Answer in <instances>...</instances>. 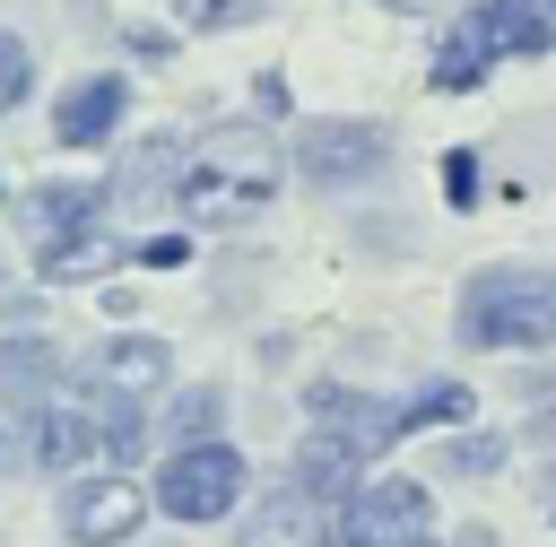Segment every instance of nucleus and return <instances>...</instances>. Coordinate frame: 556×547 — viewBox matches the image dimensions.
Returning a JSON list of instances; mask_svg holds the SVG:
<instances>
[{
  "label": "nucleus",
  "mask_w": 556,
  "mask_h": 547,
  "mask_svg": "<svg viewBox=\"0 0 556 547\" xmlns=\"http://www.w3.org/2000/svg\"><path fill=\"white\" fill-rule=\"evenodd\" d=\"M391 165V130L382 122H304L295 130V174L313 191H356Z\"/></svg>",
  "instance_id": "4"
},
{
  "label": "nucleus",
  "mask_w": 556,
  "mask_h": 547,
  "mask_svg": "<svg viewBox=\"0 0 556 547\" xmlns=\"http://www.w3.org/2000/svg\"><path fill=\"white\" fill-rule=\"evenodd\" d=\"M460 339L469 347H547L556 339V269L495 260L460 287Z\"/></svg>",
  "instance_id": "2"
},
{
  "label": "nucleus",
  "mask_w": 556,
  "mask_h": 547,
  "mask_svg": "<svg viewBox=\"0 0 556 547\" xmlns=\"http://www.w3.org/2000/svg\"><path fill=\"white\" fill-rule=\"evenodd\" d=\"M469 417V391L460 382H426L408 408H400V434H417V425H460Z\"/></svg>",
  "instance_id": "19"
},
{
  "label": "nucleus",
  "mask_w": 556,
  "mask_h": 547,
  "mask_svg": "<svg viewBox=\"0 0 556 547\" xmlns=\"http://www.w3.org/2000/svg\"><path fill=\"white\" fill-rule=\"evenodd\" d=\"M122 104H130V87H122V78H78V87L61 96V113H52V130H61L70 148H96V139H113V122H122Z\"/></svg>",
  "instance_id": "9"
},
{
  "label": "nucleus",
  "mask_w": 556,
  "mask_h": 547,
  "mask_svg": "<svg viewBox=\"0 0 556 547\" xmlns=\"http://www.w3.org/2000/svg\"><path fill=\"white\" fill-rule=\"evenodd\" d=\"M139 260H148V269H182V234H156V243H139Z\"/></svg>",
  "instance_id": "26"
},
{
  "label": "nucleus",
  "mask_w": 556,
  "mask_h": 547,
  "mask_svg": "<svg viewBox=\"0 0 556 547\" xmlns=\"http://www.w3.org/2000/svg\"><path fill=\"white\" fill-rule=\"evenodd\" d=\"M278 191V156L252 130H208L191 165H174V200L191 226H243L252 208H269Z\"/></svg>",
  "instance_id": "1"
},
{
  "label": "nucleus",
  "mask_w": 556,
  "mask_h": 547,
  "mask_svg": "<svg viewBox=\"0 0 556 547\" xmlns=\"http://www.w3.org/2000/svg\"><path fill=\"white\" fill-rule=\"evenodd\" d=\"M26 87H35V52H26L17 35H0V113H17Z\"/></svg>",
  "instance_id": "23"
},
{
  "label": "nucleus",
  "mask_w": 556,
  "mask_h": 547,
  "mask_svg": "<svg viewBox=\"0 0 556 547\" xmlns=\"http://www.w3.org/2000/svg\"><path fill=\"white\" fill-rule=\"evenodd\" d=\"M148 521V495L113 469V478H78L70 495H61V530L78 538V547H122L130 530Z\"/></svg>",
  "instance_id": "6"
},
{
  "label": "nucleus",
  "mask_w": 556,
  "mask_h": 547,
  "mask_svg": "<svg viewBox=\"0 0 556 547\" xmlns=\"http://www.w3.org/2000/svg\"><path fill=\"white\" fill-rule=\"evenodd\" d=\"M0 200H9V182H0Z\"/></svg>",
  "instance_id": "30"
},
{
  "label": "nucleus",
  "mask_w": 556,
  "mask_h": 547,
  "mask_svg": "<svg viewBox=\"0 0 556 547\" xmlns=\"http://www.w3.org/2000/svg\"><path fill=\"white\" fill-rule=\"evenodd\" d=\"M96 373H104V391H122V399H139V391H156L165 373H174V347L165 339H113L104 356H96Z\"/></svg>",
  "instance_id": "12"
},
{
  "label": "nucleus",
  "mask_w": 556,
  "mask_h": 547,
  "mask_svg": "<svg viewBox=\"0 0 556 547\" xmlns=\"http://www.w3.org/2000/svg\"><path fill=\"white\" fill-rule=\"evenodd\" d=\"M313 425H321L330 443H348L356 460L382 451V443H400V408L374 399V391H348V382H313Z\"/></svg>",
  "instance_id": "7"
},
{
  "label": "nucleus",
  "mask_w": 556,
  "mask_h": 547,
  "mask_svg": "<svg viewBox=\"0 0 556 547\" xmlns=\"http://www.w3.org/2000/svg\"><path fill=\"white\" fill-rule=\"evenodd\" d=\"M78 451H96V434H87V408L35 399V408H26V460H35V469H70Z\"/></svg>",
  "instance_id": "10"
},
{
  "label": "nucleus",
  "mask_w": 556,
  "mask_h": 547,
  "mask_svg": "<svg viewBox=\"0 0 556 547\" xmlns=\"http://www.w3.org/2000/svg\"><path fill=\"white\" fill-rule=\"evenodd\" d=\"M304 504H313V495H304V486H287L278 504H261V512H252V530H243L235 547H321V521H313Z\"/></svg>",
  "instance_id": "14"
},
{
  "label": "nucleus",
  "mask_w": 556,
  "mask_h": 547,
  "mask_svg": "<svg viewBox=\"0 0 556 547\" xmlns=\"http://www.w3.org/2000/svg\"><path fill=\"white\" fill-rule=\"evenodd\" d=\"M87 434H96V451L122 469V460H139V443H148V425H139V408L122 399V391H104L96 408H87Z\"/></svg>",
  "instance_id": "15"
},
{
  "label": "nucleus",
  "mask_w": 556,
  "mask_h": 547,
  "mask_svg": "<svg viewBox=\"0 0 556 547\" xmlns=\"http://www.w3.org/2000/svg\"><path fill=\"white\" fill-rule=\"evenodd\" d=\"M478 78H486V52H478V35H469V26H460V35H443V52H434V87H443V96H469Z\"/></svg>",
  "instance_id": "18"
},
{
  "label": "nucleus",
  "mask_w": 556,
  "mask_h": 547,
  "mask_svg": "<svg viewBox=\"0 0 556 547\" xmlns=\"http://www.w3.org/2000/svg\"><path fill=\"white\" fill-rule=\"evenodd\" d=\"M469 35H478L486 61H530V52L556 43V26H547L539 0H486V9H469Z\"/></svg>",
  "instance_id": "8"
},
{
  "label": "nucleus",
  "mask_w": 556,
  "mask_h": 547,
  "mask_svg": "<svg viewBox=\"0 0 556 547\" xmlns=\"http://www.w3.org/2000/svg\"><path fill=\"white\" fill-rule=\"evenodd\" d=\"M122 260V243L104 234V226H78V234H52V243H35V269L61 287V278H104Z\"/></svg>",
  "instance_id": "13"
},
{
  "label": "nucleus",
  "mask_w": 556,
  "mask_h": 547,
  "mask_svg": "<svg viewBox=\"0 0 556 547\" xmlns=\"http://www.w3.org/2000/svg\"><path fill=\"white\" fill-rule=\"evenodd\" d=\"M400 9H417V0H400Z\"/></svg>",
  "instance_id": "31"
},
{
  "label": "nucleus",
  "mask_w": 556,
  "mask_h": 547,
  "mask_svg": "<svg viewBox=\"0 0 556 547\" xmlns=\"http://www.w3.org/2000/svg\"><path fill=\"white\" fill-rule=\"evenodd\" d=\"M43 391H52V356H43V347H26V339H17V347H0V399H26V408H35Z\"/></svg>",
  "instance_id": "17"
},
{
  "label": "nucleus",
  "mask_w": 556,
  "mask_h": 547,
  "mask_svg": "<svg viewBox=\"0 0 556 547\" xmlns=\"http://www.w3.org/2000/svg\"><path fill=\"white\" fill-rule=\"evenodd\" d=\"M495 460H504L495 434H452V443H443V478H486Z\"/></svg>",
  "instance_id": "22"
},
{
  "label": "nucleus",
  "mask_w": 556,
  "mask_h": 547,
  "mask_svg": "<svg viewBox=\"0 0 556 547\" xmlns=\"http://www.w3.org/2000/svg\"><path fill=\"white\" fill-rule=\"evenodd\" d=\"M400 547H426V538H400Z\"/></svg>",
  "instance_id": "28"
},
{
  "label": "nucleus",
  "mask_w": 556,
  "mask_h": 547,
  "mask_svg": "<svg viewBox=\"0 0 556 547\" xmlns=\"http://www.w3.org/2000/svg\"><path fill=\"white\" fill-rule=\"evenodd\" d=\"M165 174H174V139H148V148H139V165L122 174V191H148V182H165Z\"/></svg>",
  "instance_id": "25"
},
{
  "label": "nucleus",
  "mask_w": 556,
  "mask_h": 547,
  "mask_svg": "<svg viewBox=\"0 0 556 547\" xmlns=\"http://www.w3.org/2000/svg\"><path fill=\"white\" fill-rule=\"evenodd\" d=\"M174 9H182V26H200V35H226V26L269 17V0H174Z\"/></svg>",
  "instance_id": "20"
},
{
  "label": "nucleus",
  "mask_w": 556,
  "mask_h": 547,
  "mask_svg": "<svg viewBox=\"0 0 556 547\" xmlns=\"http://www.w3.org/2000/svg\"><path fill=\"white\" fill-rule=\"evenodd\" d=\"M417 530H426V486L417 478H365L339 504V538L348 547H400Z\"/></svg>",
  "instance_id": "5"
},
{
  "label": "nucleus",
  "mask_w": 556,
  "mask_h": 547,
  "mask_svg": "<svg viewBox=\"0 0 556 547\" xmlns=\"http://www.w3.org/2000/svg\"><path fill=\"white\" fill-rule=\"evenodd\" d=\"M96 217H104V191H96V182H43V191L26 200V234H35V243L78 234V226H96Z\"/></svg>",
  "instance_id": "11"
},
{
  "label": "nucleus",
  "mask_w": 556,
  "mask_h": 547,
  "mask_svg": "<svg viewBox=\"0 0 556 547\" xmlns=\"http://www.w3.org/2000/svg\"><path fill=\"white\" fill-rule=\"evenodd\" d=\"M295 486H304V495H348V486H356V451L330 443V434H313V443L295 451Z\"/></svg>",
  "instance_id": "16"
},
{
  "label": "nucleus",
  "mask_w": 556,
  "mask_h": 547,
  "mask_svg": "<svg viewBox=\"0 0 556 547\" xmlns=\"http://www.w3.org/2000/svg\"><path fill=\"white\" fill-rule=\"evenodd\" d=\"M443 200H452V208L478 200V148H452V156H443Z\"/></svg>",
  "instance_id": "24"
},
{
  "label": "nucleus",
  "mask_w": 556,
  "mask_h": 547,
  "mask_svg": "<svg viewBox=\"0 0 556 547\" xmlns=\"http://www.w3.org/2000/svg\"><path fill=\"white\" fill-rule=\"evenodd\" d=\"M252 104H261V113H287V78H278V69H269V78H252Z\"/></svg>",
  "instance_id": "27"
},
{
  "label": "nucleus",
  "mask_w": 556,
  "mask_h": 547,
  "mask_svg": "<svg viewBox=\"0 0 556 547\" xmlns=\"http://www.w3.org/2000/svg\"><path fill=\"white\" fill-rule=\"evenodd\" d=\"M547 26H556V0H547Z\"/></svg>",
  "instance_id": "29"
},
{
  "label": "nucleus",
  "mask_w": 556,
  "mask_h": 547,
  "mask_svg": "<svg viewBox=\"0 0 556 547\" xmlns=\"http://www.w3.org/2000/svg\"><path fill=\"white\" fill-rule=\"evenodd\" d=\"M243 504V451L235 443H174L165 478H156V512L174 521H217Z\"/></svg>",
  "instance_id": "3"
},
{
  "label": "nucleus",
  "mask_w": 556,
  "mask_h": 547,
  "mask_svg": "<svg viewBox=\"0 0 556 547\" xmlns=\"http://www.w3.org/2000/svg\"><path fill=\"white\" fill-rule=\"evenodd\" d=\"M217 408H226L217 391H182V399L165 408V434H174V443H208V425H217Z\"/></svg>",
  "instance_id": "21"
}]
</instances>
